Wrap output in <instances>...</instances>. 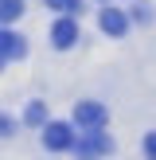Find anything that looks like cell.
<instances>
[{
    "label": "cell",
    "instance_id": "cell-10",
    "mask_svg": "<svg viewBox=\"0 0 156 160\" xmlns=\"http://www.w3.org/2000/svg\"><path fill=\"white\" fill-rule=\"evenodd\" d=\"M144 156L156 160V133H148V137H144Z\"/></svg>",
    "mask_w": 156,
    "mask_h": 160
},
{
    "label": "cell",
    "instance_id": "cell-5",
    "mask_svg": "<svg viewBox=\"0 0 156 160\" xmlns=\"http://www.w3.org/2000/svg\"><path fill=\"white\" fill-rule=\"evenodd\" d=\"M101 31L105 35H125L129 31V16L121 8H101Z\"/></svg>",
    "mask_w": 156,
    "mask_h": 160
},
{
    "label": "cell",
    "instance_id": "cell-6",
    "mask_svg": "<svg viewBox=\"0 0 156 160\" xmlns=\"http://www.w3.org/2000/svg\"><path fill=\"white\" fill-rule=\"evenodd\" d=\"M23 39L16 31H0V59H23Z\"/></svg>",
    "mask_w": 156,
    "mask_h": 160
},
{
    "label": "cell",
    "instance_id": "cell-13",
    "mask_svg": "<svg viewBox=\"0 0 156 160\" xmlns=\"http://www.w3.org/2000/svg\"><path fill=\"white\" fill-rule=\"evenodd\" d=\"M0 62H4V59H0Z\"/></svg>",
    "mask_w": 156,
    "mask_h": 160
},
{
    "label": "cell",
    "instance_id": "cell-3",
    "mask_svg": "<svg viewBox=\"0 0 156 160\" xmlns=\"http://www.w3.org/2000/svg\"><path fill=\"white\" fill-rule=\"evenodd\" d=\"M51 43L59 47V51H66V47H74V43H78V23H74V16H62V20H55V28H51Z\"/></svg>",
    "mask_w": 156,
    "mask_h": 160
},
{
    "label": "cell",
    "instance_id": "cell-2",
    "mask_svg": "<svg viewBox=\"0 0 156 160\" xmlns=\"http://www.w3.org/2000/svg\"><path fill=\"white\" fill-rule=\"evenodd\" d=\"M43 145L55 148V152H62V148L74 145V129H70L66 121H51V125H43Z\"/></svg>",
    "mask_w": 156,
    "mask_h": 160
},
{
    "label": "cell",
    "instance_id": "cell-1",
    "mask_svg": "<svg viewBox=\"0 0 156 160\" xmlns=\"http://www.w3.org/2000/svg\"><path fill=\"white\" fill-rule=\"evenodd\" d=\"M70 148L78 152V160H98V156H105L109 148H113V141H109V137H105L101 129H90V133H86L82 141H74Z\"/></svg>",
    "mask_w": 156,
    "mask_h": 160
},
{
    "label": "cell",
    "instance_id": "cell-9",
    "mask_svg": "<svg viewBox=\"0 0 156 160\" xmlns=\"http://www.w3.org/2000/svg\"><path fill=\"white\" fill-rule=\"evenodd\" d=\"M47 4H51L55 12H62V16H74L78 8H82V0H47Z\"/></svg>",
    "mask_w": 156,
    "mask_h": 160
},
{
    "label": "cell",
    "instance_id": "cell-7",
    "mask_svg": "<svg viewBox=\"0 0 156 160\" xmlns=\"http://www.w3.org/2000/svg\"><path fill=\"white\" fill-rule=\"evenodd\" d=\"M23 16V0H0V23H12Z\"/></svg>",
    "mask_w": 156,
    "mask_h": 160
},
{
    "label": "cell",
    "instance_id": "cell-4",
    "mask_svg": "<svg viewBox=\"0 0 156 160\" xmlns=\"http://www.w3.org/2000/svg\"><path fill=\"white\" fill-rule=\"evenodd\" d=\"M74 121L82 125V129H101V125H105V106L82 102V106H74Z\"/></svg>",
    "mask_w": 156,
    "mask_h": 160
},
{
    "label": "cell",
    "instance_id": "cell-12",
    "mask_svg": "<svg viewBox=\"0 0 156 160\" xmlns=\"http://www.w3.org/2000/svg\"><path fill=\"white\" fill-rule=\"evenodd\" d=\"M12 129H16V125H12V117H0V137H8Z\"/></svg>",
    "mask_w": 156,
    "mask_h": 160
},
{
    "label": "cell",
    "instance_id": "cell-8",
    "mask_svg": "<svg viewBox=\"0 0 156 160\" xmlns=\"http://www.w3.org/2000/svg\"><path fill=\"white\" fill-rule=\"evenodd\" d=\"M23 121H27V125H43L47 121V106H43V102H31L27 113H23Z\"/></svg>",
    "mask_w": 156,
    "mask_h": 160
},
{
    "label": "cell",
    "instance_id": "cell-11",
    "mask_svg": "<svg viewBox=\"0 0 156 160\" xmlns=\"http://www.w3.org/2000/svg\"><path fill=\"white\" fill-rule=\"evenodd\" d=\"M133 16H137V20H140V23H144V20H148V16H152V8H148V4H137V8H133Z\"/></svg>",
    "mask_w": 156,
    "mask_h": 160
}]
</instances>
